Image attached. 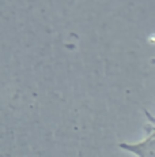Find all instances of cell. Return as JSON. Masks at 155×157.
Wrapping results in <instances>:
<instances>
[{
    "label": "cell",
    "mask_w": 155,
    "mask_h": 157,
    "mask_svg": "<svg viewBox=\"0 0 155 157\" xmlns=\"http://www.w3.org/2000/svg\"><path fill=\"white\" fill-rule=\"evenodd\" d=\"M148 119H150V127H148V135L143 141L138 144H128L121 142L118 145L120 149H124L129 153H133L138 157H155V127L153 117L147 113Z\"/></svg>",
    "instance_id": "cell-1"
}]
</instances>
